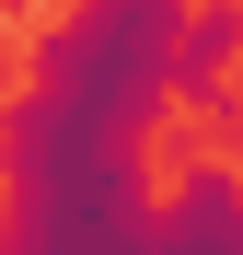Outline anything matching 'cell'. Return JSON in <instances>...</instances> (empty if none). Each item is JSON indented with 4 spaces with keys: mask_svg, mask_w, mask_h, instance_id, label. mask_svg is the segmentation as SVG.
<instances>
[{
    "mask_svg": "<svg viewBox=\"0 0 243 255\" xmlns=\"http://www.w3.org/2000/svg\"><path fill=\"white\" fill-rule=\"evenodd\" d=\"M185 0H58L35 81L0 105V244L128 255L151 232V128L174 116Z\"/></svg>",
    "mask_w": 243,
    "mask_h": 255,
    "instance_id": "1",
    "label": "cell"
},
{
    "mask_svg": "<svg viewBox=\"0 0 243 255\" xmlns=\"http://www.w3.org/2000/svg\"><path fill=\"white\" fill-rule=\"evenodd\" d=\"M128 255H243V162H174Z\"/></svg>",
    "mask_w": 243,
    "mask_h": 255,
    "instance_id": "2",
    "label": "cell"
},
{
    "mask_svg": "<svg viewBox=\"0 0 243 255\" xmlns=\"http://www.w3.org/2000/svg\"><path fill=\"white\" fill-rule=\"evenodd\" d=\"M243 70V0H185V35H174V105L209 116Z\"/></svg>",
    "mask_w": 243,
    "mask_h": 255,
    "instance_id": "3",
    "label": "cell"
},
{
    "mask_svg": "<svg viewBox=\"0 0 243 255\" xmlns=\"http://www.w3.org/2000/svg\"><path fill=\"white\" fill-rule=\"evenodd\" d=\"M209 116H220V151H232V162H243V93H220V105H209Z\"/></svg>",
    "mask_w": 243,
    "mask_h": 255,
    "instance_id": "4",
    "label": "cell"
},
{
    "mask_svg": "<svg viewBox=\"0 0 243 255\" xmlns=\"http://www.w3.org/2000/svg\"><path fill=\"white\" fill-rule=\"evenodd\" d=\"M0 23H47V0H0Z\"/></svg>",
    "mask_w": 243,
    "mask_h": 255,
    "instance_id": "5",
    "label": "cell"
},
{
    "mask_svg": "<svg viewBox=\"0 0 243 255\" xmlns=\"http://www.w3.org/2000/svg\"><path fill=\"white\" fill-rule=\"evenodd\" d=\"M0 255H12V244H0Z\"/></svg>",
    "mask_w": 243,
    "mask_h": 255,
    "instance_id": "6",
    "label": "cell"
}]
</instances>
